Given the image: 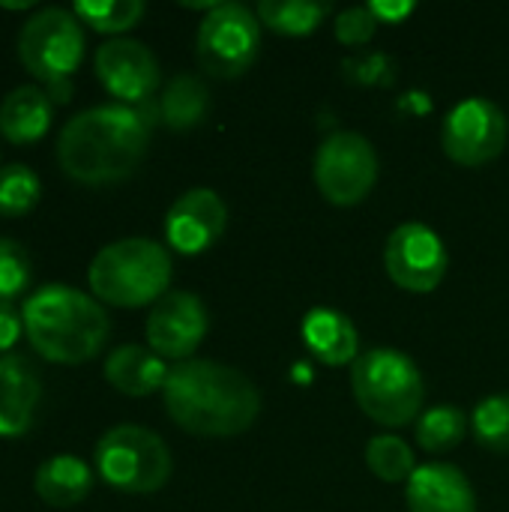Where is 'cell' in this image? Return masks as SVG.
I'll return each mask as SVG.
<instances>
[{"mask_svg": "<svg viewBox=\"0 0 509 512\" xmlns=\"http://www.w3.org/2000/svg\"><path fill=\"white\" fill-rule=\"evenodd\" d=\"M312 177L330 204L357 207L378 183V153L360 132H333L315 153Z\"/></svg>", "mask_w": 509, "mask_h": 512, "instance_id": "9c48e42d", "label": "cell"}, {"mask_svg": "<svg viewBox=\"0 0 509 512\" xmlns=\"http://www.w3.org/2000/svg\"><path fill=\"white\" fill-rule=\"evenodd\" d=\"M150 108L96 105L78 111L57 135V165L84 186L126 180L150 147Z\"/></svg>", "mask_w": 509, "mask_h": 512, "instance_id": "6da1fadb", "label": "cell"}, {"mask_svg": "<svg viewBox=\"0 0 509 512\" xmlns=\"http://www.w3.org/2000/svg\"><path fill=\"white\" fill-rule=\"evenodd\" d=\"M33 279L30 255L12 237H0V300L12 303Z\"/></svg>", "mask_w": 509, "mask_h": 512, "instance_id": "83f0119b", "label": "cell"}, {"mask_svg": "<svg viewBox=\"0 0 509 512\" xmlns=\"http://www.w3.org/2000/svg\"><path fill=\"white\" fill-rule=\"evenodd\" d=\"M72 12L90 30L117 39V33L132 30L144 18L147 6L141 0H78Z\"/></svg>", "mask_w": 509, "mask_h": 512, "instance_id": "cb8c5ba5", "label": "cell"}, {"mask_svg": "<svg viewBox=\"0 0 509 512\" xmlns=\"http://www.w3.org/2000/svg\"><path fill=\"white\" fill-rule=\"evenodd\" d=\"M303 342L315 360L333 369L348 363L354 366V360L360 357L357 327L339 309H327V306L309 309V315L303 318Z\"/></svg>", "mask_w": 509, "mask_h": 512, "instance_id": "ac0fdd59", "label": "cell"}, {"mask_svg": "<svg viewBox=\"0 0 509 512\" xmlns=\"http://www.w3.org/2000/svg\"><path fill=\"white\" fill-rule=\"evenodd\" d=\"M509 138V123L507 114L483 96L465 99L459 102L441 129V144L444 153L465 168H480L495 162Z\"/></svg>", "mask_w": 509, "mask_h": 512, "instance_id": "30bf717a", "label": "cell"}, {"mask_svg": "<svg viewBox=\"0 0 509 512\" xmlns=\"http://www.w3.org/2000/svg\"><path fill=\"white\" fill-rule=\"evenodd\" d=\"M225 225L228 207L219 192L195 186L171 204L165 216V240L180 255H201L225 234Z\"/></svg>", "mask_w": 509, "mask_h": 512, "instance_id": "5bb4252c", "label": "cell"}, {"mask_svg": "<svg viewBox=\"0 0 509 512\" xmlns=\"http://www.w3.org/2000/svg\"><path fill=\"white\" fill-rule=\"evenodd\" d=\"M372 15L378 18V24H399L402 18H408L414 12V3H369Z\"/></svg>", "mask_w": 509, "mask_h": 512, "instance_id": "1f68e13d", "label": "cell"}, {"mask_svg": "<svg viewBox=\"0 0 509 512\" xmlns=\"http://www.w3.org/2000/svg\"><path fill=\"white\" fill-rule=\"evenodd\" d=\"M351 390L360 411L387 429L414 423L426 402L417 363L396 348L363 351L351 366Z\"/></svg>", "mask_w": 509, "mask_h": 512, "instance_id": "5b68a950", "label": "cell"}, {"mask_svg": "<svg viewBox=\"0 0 509 512\" xmlns=\"http://www.w3.org/2000/svg\"><path fill=\"white\" fill-rule=\"evenodd\" d=\"M345 75L357 84H390L393 81V60L384 54H363L342 63Z\"/></svg>", "mask_w": 509, "mask_h": 512, "instance_id": "f546056e", "label": "cell"}, {"mask_svg": "<svg viewBox=\"0 0 509 512\" xmlns=\"http://www.w3.org/2000/svg\"><path fill=\"white\" fill-rule=\"evenodd\" d=\"M366 465L384 483H408L417 471L414 450L399 435H375L366 444Z\"/></svg>", "mask_w": 509, "mask_h": 512, "instance_id": "d4e9b609", "label": "cell"}, {"mask_svg": "<svg viewBox=\"0 0 509 512\" xmlns=\"http://www.w3.org/2000/svg\"><path fill=\"white\" fill-rule=\"evenodd\" d=\"M168 417L198 438H234L261 414L258 387L234 366L216 360L174 363L162 387Z\"/></svg>", "mask_w": 509, "mask_h": 512, "instance_id": "7a4b0ae2", "label": "cell"}, {"mask_svg": "<svg viewBox=\"0 0 509 512\" xmlns=\"http://www.w3.org/2000/svg\"><path fill=\"white\" fill-rule=\"evenodd\" d=\"M168 372H171V366L159 354H153L150 348H141V345H120V348H114L108 354L105 366H102L105 381L117 393L135 396V399L162 390L165 381H168Z\"/></svg>", "mask_w": 509, "mask_h": 512, "instance_id": "d6986e66", "label": "cell"}, {"mask_svg": "<svg viewBox=\"0 0 509 512\" xmlns=\"http://www.w3.org/2000/svg\"><path fill=\"white\" fill-rule=\"evenodd\" d=\"M102 87L117 99V105L141 108L159 87V60L138 39H108L96 48L93 57Z\"/></svg>", "mask_w": 509, "mask_h": 512, "instance_id": "7c38bea8", "label": "cell"}, {"mask_svg": "<svg viewBox=\"0 0 509 512\" xmlns=\"http://www.w3.org/2000/svg\"><path fill=\"white\" fill-rule=\"evenodd\" d=\"M54 120V102L42 84H21L0 102V135L9 144H36Z\"/></svg>", "mask_w": 509, "mask_h": 512, "instance_id": "e0dca14e", "label": "cell"}, {"mask_svg": "<svg viewBox=\"0 0 509 512\" xmlns=\"http://www.w3.org/2000/svg\"><path fill=\"white\" fill-rule=\"evenodd\" d=\"M24 336V321L21 312L12 303L0 300V354H9V348H15V342Z\"/></svg>", "mask_w": 509, "mask_h": 512, "instance_id": "4dcf8cb0", "label": "cell"}, {"mask_svg": "<svg viewBox=\"0 0 509 512\" xmlns=\"http://www.w3.org/2000/svg\"><path fill=\"white\" fill-rule=\"evenodd\" d=\"M330 12H333L330 3H315V0H261L255 9L261 27L267 24L273 33L282 36H309L327 21Z\"/></svg>", "mask_w": 509, "mask_h": 512, "instance_id": "7402d4cb", "label": "cell"}, {"mask_svg": "<svg viewBox=\"0 0 509 512\" xmlns=\"http://www.w3.org/2000/svg\"><path fill=\"white\" fill-rule=\"evenodd\" d=\"M411 512H477V495L465 471L447 462H429L405 486Z\"/></svg>", "mask_w": 509, "mask_h": 512, "instance_id": "2e32d148", "label": "cell"}, {"mask_svg": "<svg viewBox=\"0 0 509 512\" xmlns=\"http://www.w3.org/2000/svg\"><path fill=\"white\" fill-rule=\"evenodd\" d=\"M336 39L348 48H357V45H366L375 30H378V18L372 15L369 6H351L345 12H339L336 18Z\"/></svg>", "mask_w": 509, "mask_h": 512, "instance_id": "f1b7e54d", "label": "cell"}, {"mask_svg": "<svg viewBox=\"0 0 509 512\" xmlns=\"http://www.w3.org/2000/svg\"><path fill=\"white\" fill-rule=\"evenodd\" d=\"M468 438V417L456 405H435L417 420V444L426 453H450Z\"/></svg>", "mask_w": 509, "mask_h": 512, "instance_id": "603a6c76", "label": "cell"}, {"mask_svg": "<svg viewBox=\"0 0 509 512\" xmlns=\"http://www.w3.org/2000/svg\"><path fill=\"white\" fill-rule=\"evenodd\" d=\"M33 492L48 507H75L93 492V468L72 453L51 456L36 468Z\"/></svg>", "mask_w": 509, "mask_h": 512, "instance_id": "ffe728a7", "label": "cell"}, {"mask_svg": "<svg viewBox=\"0 0 509 512\" xmlns=\"http://www.w3.org/2000/svg\"><path fill=\"white\" fill-rule=\"evenodd\" d=\"M39 198H42V183L27 165L12 162L0 168V216L3 219L27 216L39 204Z\"/></svg>", "mask_w": 509, "mask_h": 512, "instance_id": "484cf974", "label": "cell"}, {"mask_svg": "<svg viewBox=\"0 0 509 512\" xmlns=\"http://www.w3.org/2000/svg\"><path fill=\"white\" fill-rule=\"evenodd\" d=\"M471 432L483 450L509 453V393H495L474 408Z\"/></svg>", "mask_w": 509, "mask_h": 512, "instance_id": "4316f807", "label": "cell"}, {"mask_svg": "<svg viewBox=\"0 0 509 512\" xmlns=\"http://www.w3.org/2000/svg\"><path fill=\"white\" fill-rule=\"evenodd\" d=\"M24 336L30 348L60 366H81L102 354L111 336L105 306L72 285H42L21 306Z\"/></svg>", "mask_w": 509, "mask_h": 512, "instance_id": "3957f363", "label": "cell"}, {"mask_svg": "<svg viewBox=\"0 0 509 512\" xmlns=\"http://www.w3.org/2000/svg\"><path fill=\"white\" fill-rule=\"evenodd\" d=\"M96 474L117 492L126 495H150L159 492L174 471V459L168 444L135 423H123L108 429L93 453Z\"/></svg>", "mask_w": 509, "mask_h": 512, "instance_id": "52a82bcc", "label": "cell"}, {"mask_svg": "<svg viewBox=\"0 0 509 512\" xmlns=\"http://www.w3.org/2000/svg\"><path fill=\"white\" fill-rule=\"evenodd\" d=\"M42 378L24 354L0 357V438H21L36 417Z\"/></svg>", "mask_w": 509, "mask_h": 512, "instance_id": "9a60e30c", "label": "cell"}, {"mask_svg": "<svg viewBox=\"0 0 509 512\" xmlns=\"http://www.w3.org/2000/svg\"><path fill=\"white\" fill-rule=\"evenodd\" d=\"M174 267L162 243L150 237H123L96 252L87 285L99 303L117 309H141L168 294Z\"/></svg>", "mask_w": 509, "mask_h": 512, "instance_id": "277c9868", "label": "cell"}, {"mask_svg": "<svg viewBox=\"0 0 509 512\" xmlns=\"http://www.w3.org/2000/svg\"><path fill=\"white\" fill-rule=\"evenodd\" d=\"M261 51V21L243 3H219L204 15L195 36V57L216 78L243 75Z\"/></svg>", "mask_w": 509, "mask_h": 512, "instance_id": "ba28073f", "label": "cell"}, {"mask_svg": "<svg viewBox=\"0 0 509 512\" xmlns=\"http://www.w3.org/2000/svg\"><path fill=\"white\" fill-rule=\"evenodd\" d=\"M207 309L189 291H168L147 315V345L162 360H192L207 336Z\"/></svg>", "mask_w": 509, "mask_h": 512, "instance_id": "4fadbf2b", "label": "cell"}, {"mask_svg": "<svg viewBox=\"0 0 509 512\" xmlns=\"http://www.w3.org/2000/svg\"><path fill=\"white\" fill-rule=\"evenodd\" d=\"M207 111H210V90L192 72L174 75L165 84V90L159 96V105H156V117L174 132H186V129L201 126Z\"/></svg>", "mask_w": 509, "mask_h": 512, "instance_id": "44dd1931", "label": "cell"}, {"mask_svg": "<svg viewBox=\"0 0 509 512\" xmlns=\"http://www.w3.org/2000/svg\"><path fill=\"white\" fill-rule=\"evenodd\" d=\"M15 51L21 66L48 90L54 105L72 99V75L84 60V24L72 9H36L21 24Z\"/></svg>", "mask_w": 509, "mask_h": 512, "instance_id": "8992f818", "label": "cell"}, {"mask_svg": "<svg viewBox=\"0 0 509 512\" xmlns=\"http://www.w3.org/2000/svg\"><path fill=\"white\" fill-rule=\"evenodd\" d=\"M447 246L441 234L423 222H405L399 225L384 246V267L393 285L411 294H429L435 291L447 276Z\"/></svg>", "mask_w": 509, "mask_h": 512, "instance_id": "8fae6325", "label": "cell"}]
</instances>
